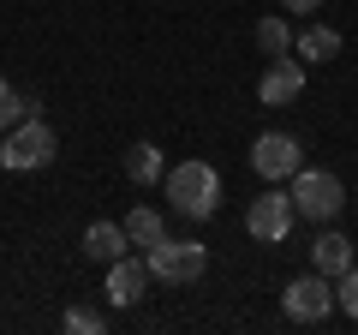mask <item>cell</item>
<instances>
[{"label":"cell","instance_id":"obj_1","mask_svg":"<svg viewBox=\"0 0 358 335\" xmlns=\"http://www.w3.org/2000/svg\"><path fill=\"white\" fill-rule=\"evenodd\" d=\"M162 186H167V204H173L179 216H192V221H209V216H215V204H221V180H215V168H209V162L167 168Z\"/></svg>","mask_w":358,"mask_h":335},{"label":"cell","instance_id":"obj_13","mask_svg":"<svg viewBox=\"0 0 358 335\" xmlns=\"http://www.w3.org/2000/svg\"><path fill=\"white\" fill-rule=\"evenodd\" d=\"M126 240H131V245H143V252H150V245H162V240H167L162 210H131V216H126Z\"/></svg>","mask_w":358,"mask_h":335},{"label":"cell","instance_id":"obj_8","mask_svg":"<svg viewBox=\"0 0 358 335\" xmlns=\"http://www.w3.org/2000/svg\"><path fill=\"white\" fill-rule=\"evenodd\" d=\"M299 96H305V66H299L293 54H275L268 72L257 78V102L263 108H287V102H299Z\"/></svg>","mask_w":358,"mask_h":335},{"label":"cell","instance_id":"obj_9","mask_svg":"<svg viewBox=\"0 0 358 335\" xmlns=\"http://www.w3.org/2000/svg\"><path fill=\"white\" fill-rule=\"evenodd\" d=\"M143 287H150V264H143V258L126 252V258L108 264V299H114V306H138Z\"/></svg>","mask_w":358,"mask_h":335},{"label":"cell","instance_id":"obj_6","mask_svg":"<svg viewBox=\"0 0 358 335\" xmlns=\"http://www.w3.org/2000/svg\"><path fill=\"white\" fill-rule=\"evenodd\" d=\"M281 311L293 323H322L334 311V275L310 270V275H293V282L281 287Z\"/></svg>","mask_w":358,"mask_h":335},{"label":"cell","instance_id":"obj_19","mask_svg":"<svg viewBox=\"0 0 358 335\" xmlns=\"http://www.w3.org/2000/svg\"><path fill=\"white\" fill-rule=\"evenodd\" d=\"M281 6H287V13H317L322 0H281Z\"/></svg>","mask_w":358,"mask_h":335},{"label":"cell","instance_id":"obj_4","mask_svg":"<svg viewBox=\"0 0 358 335\" xmlns=\"http://www.w3.org/2000/svg\"><path fill=\"white\" fill-rule=\"evenodd\" d=\"M299 210H293V192H281V186H268L263 198H251V210H245V233H251L257 245H281L287 233H293Z\"/></svg>","mask_w":358,"mask_h":335},{"label":"cell","instance_id":"obj_16","mask_svg":"<svg viewBox=\"0 0 358 335\" xmlns=\"http://www.w3.org/2000/svg\"><path fill=\"white\" fill-rule=\"evenodd\" d=\"M257 48H263L268 60L293 48V30H287V18H263V25H257Z\"/></svg>","mask_w":358,"mask_h":335},{"label":"cell","instance_id":"obj_14","mask_svg":"<svg viewBox=\"0 0 358 335\" xmlns=\"http://www.w3.org/2000/svg\"><path fill=\"white\" fill-rule=\"evenodd\" d=\"M299 54H305V60H334V54H341V30L310 25L305 36H299Z\"/></svg>","mask_w":358,"mask_h":335},{"label":"cell","instance_id":"obj_17","mask_svg":"<svg viewBox=\"0 0 358 335\" xmlns=\"http://www.w3.org/2000/svg\"><path fill=\"white\" fill-rule=\"evenodd\" d=\"M60 323H66L72 335H102V329H108V317H102V311H90V306H72Z\"/></svg>","mask_w":358,"mask_h":335},{"label":"cell","instance_id":"obj_5","mask_svg":"<svg viewBox=\"0 0 358 335\" xmlns=\"http://www.w3.org/2000/svg\"><path fill=\"white\" fill-rule=\"evenodd\" d=\"M143 264H150V275L155 282H197V275L209 270V252L197 240H162V245H150L143 252Z\"/></svg>","mask_w":358,"mask_h":335},{"label":"cell","instance_id":"obj_11","mask_svg":"<svg viewBox=\"0 0 358 335\" xmlns=\"http://www.w3.org/2000/svg\"><path fill=\"white\" fill-rule=\"evenodd\" d=\"M310 270L346 275V270H352V240H346V233H334V228H322L317 245H310Z\"/></svg>","mask_w":358,"mask_h":335},{"label":"cell","instance_id":"obj_7","mask_svg":"<svg viewBox=\"0 0 358 335\" xmlns=\"http://www.w3.org/2000/svg\"><path fill=\"white\" fill-rule=\"evenodd\" d=\"M251 168L268 186H281V180H293L299 168H305V144H299L293 132H263V138L251 144Z\"/></svg>","mask_w":358,"mask_h":335},{"label":"cell","instance_id":"obj_2","mask_svg":"<svg viewBox=\"0 0 358 335\" xmlns=\"http://www.w3.org/2000/svg\"><path fill=\"white\" fill-rule=\"evenodd\" d=\"M287 192H293V210L305 221H334L346 210V186H341V174H329V168H299L293 180H287Z\"/></svg>","mask_w":358,"mask_h":335},{"label":"cell","instance_id":"obj_3","mask_svg":"<svg viewBox=\"0 0 358 335\" xmlns=\"http://www.w3.org/2000/svg\"><path fill=\"white\" fill-rule=\"evenodd\" d=\"M54 156H60V138H54V126L42 114L18 120V126H6V144H0V162L13 168V174H30V168H48Z\"/></svg>","mask_w":358,"mask_h":335},{"label":"cell","instance_id":"obj_18","mask_svg":"<svg viewBox=\"0 0 358 335\" xmlns=\"http://www.w3.org/2000/svg\"><path fill=\"white\" fill-rule=\"evenodd\" d=\"M334 306H341L346 317L358 323V264H352V270H346V275H334Z\"/></svg>","mask_w":358,"mask_h":335},{"label":"cell","instance_id":"obj_12","mask_svg":"<svg viewBox=\"0 0 358 335\" xmlns=\"http://www.w3.org/2000/svg\"><path fill=\"white\" fill-rule=\"evenodd\" d=\"M126 174H131V186H155L167 174L162 150H155V144H131V150H126Z\"/></svg>","mask_w":358,"mask_h":335},{"label":"cell","instance_id":"obj_15","mask_svg":"<svg viewBox=\"0 0 358 335\" xmlns=\"http://www.w3.org/2000/svg\"><path fill=\"white\" fill-rule=\"evenodd\" d=\"M30 114H42V102H30V96H18L6 78H0V132L6 126H18V120H30Z\"/></svg>","mask_w":358,"mask_h":335},{"label":"cell","instance_id":"obj_10","mask_svg":"<svg viewBox=\"0 0 358 335\" xmlns=\"http://www.w3.org/2000/svg\"><path fill=\"white\" fill-rule=\"evenodd\" d=\"M131 252V240H126V221H90L84 228V264H114V258H126Z\"/></svg>","mask_w":358,"mask_h":335}]
</instances>
